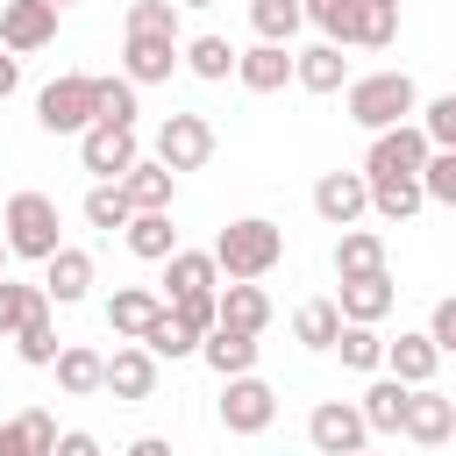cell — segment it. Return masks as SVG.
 Returning <instances> with one entry per match:
<instances>
[{"label": "cell", "mask_w": 456, "mask_h": 456, "mask_svg": "<svg viewBox=\"0 0 456 456\" xmlns=\"http://www.w3.org/2000/svg\"><path fill=\"white\" fill-rule=\"evenodd\" d=\"M142 150H135V128H107V121H93L86 135H78V164L93 171V178H114L121 185V171L135 164Z\"/></svg>", "instance_id": "8fae6325"}, {"label": "cell", "mask_w": 456, "mask_h": 456, "mask_svg": "<svg viewBox=\"0 0 456 456\" xmlns=\"http://www.w3.org/2000/svg\"><path fill=\"white\" fill-rule=\"evenodd\" d=\"M406 392H413V385L378 378V385L363 392V406H356V413H363V428H370V435H399V420H406Z\"/></svg>", "instance_id": "4316f807"}, {"label": "cell", "mask_w": 456, "mask_h": 456, "mask_svg": "<svg viewBox=\"0 0 456 456\" xmlns=\"http://www.w3.org/2000/svg\"><path fill=\"white\" fill-rule=\"evenodd\" d=\"M86 292H93V256H86V249L43 256V299H50V306H78Z\"/></svg>", "instance_id": "9a60e30c"}, {"label": "cell", "mask_w": 456, "mask_h": 456, "mask_svg": "<svg viewBox=\"0 0 456 456\" xmlns=\"http://www.w3.org/2000/svg\"><path fill=\"white\" fill-rule=\"evenodd\" d=\"M0 271H7V235H0Z\"/></svg>", "instance_id": "816d5d0a"}, {"label": "cell", "mask_w": 456, "mask_h": 456, "mask_svg": "<svg viewBox=\"0 0 456 456\" xmlns=\"http://www.w3.org/2000/svg\"><path fill=\"white\" fill-rule=\"evenodd\" d=\"M392 36H399V7H385V0H363V7H356V36H349V43H363V50H385Z\"/></svg>", "instance_id": "f35d334b"}, {"label": "cell", "mask_w": 456, "mask_h": 456, "mask_svg": "<svg viewBox=\"0 0 456 456\" xmlns=\"http://www.w3.org/2000/svg\"><path fill=\"white\" fill-rule=\"evenodd\" d=\"M292 78H299L306 93H342V86H349V57H342V43H314V50H299V57H292Z\"/></svg>", "instance_id": "44dd1931"}, {"label": "cell", "mask_w": 456, "mask_h": 456, "mask_svg": "<svg viewBox=\"0 0 456 456\" xmlns=\"http://www.w3.org/2000/svg\"><path fill=\"white\" fill-rule=\"evenodd\" d=\"M363 185H370V207H378L385 221H413V214L428 207L420 178H363Z\"/></svg>", "instance_id": "83f0119b"}, {"label": "cell", "mask_w": 456, "mask_h": 456, "mask_svg": "<svg viewBox=\"0 0 456 456\" xmlns=\"http://www.w3.org/2000/svg\"><path fill=\"white\" fill-rule=\"evenodd\" d=\"M164 306H171V314H178L192 335H207V328H214V292H192V299H164Z\"/></svg>", "instance_id": "f6af8a7d"}, {"label": "cell", "mask_w": 456, "mask_h": 456, "mask_svg": "<svg viewBox=\"0 0 456 456\" xmlns=\"http://www.w3.org/2000/svg\"><path fill=\"white\" fill-rule=\"evenodd\" d=\"M392 299H399V292H392V278H385V271H363V278H342V299H335V306H342V321L378 328V321L392 314Z\"/></svg>", "instance_id": "2e32d148"}, {"label": "cell", "mask_w": 456, "mask_h": 456, "mask_svg": "<svg viewBox=\"0 0 456 456\" xmlns=\"http://www.w3.org/2000/svg\"><path fill=\"white\" fill-rule=\"evenodd\" d=\"M278 256H285V228L264 221V214H242V221H228V228L214 235V264H221L228 278H264Z\"/></svg>", "instance_id": "6da1fadb"}, {"label": "cell", "mask_w": 456, "mask_h": 456, "mask_svg": "<svg viewBox=\"0 0 456 456\" xmlns=\"http://www.w3.org/2000/svg\"><path fill=\"white\" fill-rule=\"evenodd\" d=\"M435 363H442L435 335H399V342H385V370H392L399 385H428V378H435Z\"/></svg>", "instance_id": "d4e9b609"}, {"label": "cell", "mask_w": 456, "mask_h": 456, "mask_svg": "<svg viewBox=\"0 0 456 456\" xmlns=\"http://www.w3.org/2000/svg\"><path fill=\"white\" fill-rule=\"evenodd\" d=\"M50 36H57V7H50V0H0V50L28 57V50H43Z\"/></svg>", "instance_id": "30bf717a"}, {"label": "cell", "mask_w": 456, "mask_h": 456, "mask_svg": "<svg viewBox=\"0 0 456 456\" xmlns=\"http://www.w3.org/2000/svg\"><path fill=\"white\" fill-rule=\"evenodd\" d=\"M36 121H43L50 135H86V128L100 121V78H86V71L50 78V86L36 93Z\"/></svg>", "instance_id": "3957f363"}, {"label": "cell", "mask_w": 456, "mask_h": 456, "mask_svg": "<svg viewBox=\"0 0 456 456\" xmlns=\"http://www.w3.org/2000/svg\"><path fill=\"white\" fill-rule=\"evenodd\" d=\"M14 78H21V57H14V50H0V100L14 93Z\"/></svg>", "instance_id": "681fc988"}, {"label": "cell", "mask_w": 456, "mask_h": 456, "mask_svg": "<svg viewBox=\"0 0 456 456\" xmlns=\"http://www.w3.org/2000/svg\"><path fill=\"white\" fill-rule=\"evenodd\" d=\"M335 356H342L349 370H378V363H385V335H378V328H363V321H342Z\"/></svg>", "instance_id": "d6a6232c"}, {"label": "cell", "mask_w": 456, "mask_h": 456, "mask_svg": "<svg viewBox=\"0 0 456 456\" xmlns=\"http://www.w3.org/2000/svg\"><path fill=\"white\" fill-rule=\"evenodd\" d=\"M121 235H128V249H135L142 264H164V256L178 249V228H171V207H164V214H128V228H121Z\"/></svg>", "instance_id": "484cf974"}, {"label": "cell", "mask_w": 456, "mask_h": 456, "mask_svg": "<svg viewBox=\"0 0 456 456\" xmlns=\"http://www.w3.org/2000/svg\"><path fill=\"white\" fill-rule=\"evenodd\" d=\"M100 121L107 128H135V86L128 78H100Z\"/></svg>", "instance_id": "b9f144b4"}, {"label": "cell", "mask_w": 456, "mask_h": 456, "mask_svg": "<svg viewBox=\"0 0 456 456\" xmlns=\"http://www.w3.org/2000/svg\"><path fill=\"white\" fill-rule=\"evenodd\" d=\"M100 392H114V399H150V392H157V356H150L142 342L114 349V356H107V385H100Z\"/></svg>", "instance_id": "e0dca14e"}, {"label": "cell", "mask_w": 456, "mask_h": 456, "mask_svg": "<svg viewBox=\"0 0 456 456\" xmlns=\"http://www.w3.org/2000/svg\"><path fill=\"white\" fill-rule=\"evenodd\" d=\"M428 335H435V349H442V356H456V299H442V306H435Z\"/></svg>", "instance_id": "bcb514c9"}, {"label": "cell", "mask_w": 456, "mask_h": 456, "mask_svg": "<svg viewBox=\"0 0 456 456\" xmlns=\"http://www.w3.org/2000/svg\"><path fill=\"white\" fill-rule=\"evenodd\" d=\"M363 271H385V242L370 228H342L335 242V278H363Z\"/></svg>", "instance_id": "f1b7e54d"}, {"label": "cell", "mask_w": 456, "mask_h": 456, "mask_svg": "<svg viewBox=\"0 0 456 456\" xmlns=\"http://www.w3.org/2000/svg\"><path fill=\"white\" fill-rule=\"evenodd\" d=\"M50 7H71V0H50Z\"/></svg>", "instance_id": "db71d44e"}, {"label": "cell", "mask_w": 456, "mask_h": 456, "mask_svg": "<svg viewBox=\"0 0 456 456\" xmlns=\"http://www.w3.org/2000/svg\"><path fill=\"white\" fill-rule=\"evenodd\" d=\"M221 385H228V392H221V428H228V435H264V428L278 420V392H271L264 378L242 370V378H221Z\"/></svg>", "instance_id": "8992f818"}, {"label": "cell", "mask_w": 456, "mask_h": 456, "mask_svg": "<svg viewBox=\"0 0 456 456\" xmlns=\"http://www.w3.org/2000/svg\"><path fill=\"white\" fill-rule=\"evenodd\" d=\"M50 456H100V442L86 435V428H71V435H57V449Z\"/></svg>", "instance_id": "7dc6e473"}, {"label": "cell", "mask_w": 456, "mask_h": 456, "mask_svg": "<svg viewBox=\"0 0 456 456\" xmlns=\"http://www.w3.org/2000/svg\"><path fill=\"white\" fill-rule=\"evenodd\" d=\"M428 150H435V142L420 135V121L378 128V135H370V157H363V178H420Z\"/></svg>", "instance_id": "5b68a950"}, {"label": "cell", "mask_w": 456, "mask_h": 456, "mask_svg": "<svg viewBox=\"0 0 456 456\" xmlns=\"http://www.w3.org/2000/svg\"><path fill=\"white\" fill-rule=\"evenodd\" d=\"M214 285H221L214 249H171V256H164V292H171V299H192V292H214Z\"/></svg>", "instance_id": "d6986e66"}, {"label": "cell", "mask_w": 456, "mask_h": 456, "mask_svg": "<svg viewBox=\"0 0 456 456\" xmlns=\"http://www.w3.org/2000/svg\"><path fill=\"white\" fill-rule=\"evenodd\" d=\"M50 449H57V420H50L43 406L0 420V456H50Z\"/></svg>", "instance_id": "603a6c76"}, {"label": "cell", "mask_w": 456, "mask_h": 456, "mask_svg": "<svg viewBox=\"0 0 456 456\" xmlns=\"http://www.w3.org/2000/svg\"><path fill=\"white\" fill-rule=\"evenodd\" d=\"M363 413L349 406V399H321L314 413H306V442L321 449V456H349V449H363Z\"/></svg>", "instance_id": "9c48e42d"}, {"label": "cell", "mask_w": 456, "mask_h": 456, "mask_svg": "<svg viewBox=\"0 0 456 456\" xmlns=\"http://www.w3.org/2000/svg\"><path fill=\"white\" fill-rule=\"evenodd\" d=\"M200 356H207V370L242 378V370H256V335H242V328H207V335H200Z\"/></svg>", "instance_id": "7402d4cb"}, {"label": "cell", "mask_w": 456, "mask_h": 456, "mask_svg": "<svg viewBox=\"0 0 456 456\" xmlns=\"http://www.w3.org/2000/svg\"><path fill=\"white\" fill-rule=\"evenodd\" d=\"M214 157V128H207V114H164V128H157V164H171V171H200Z\"/></svg>", "instance_id": "ba28073f"}, {"label": "cell", "mask_w": 456, "mask_h": 456, "mask_svg": "<svg viewBox=\"0 0 456 456\" xmlns=\"http://www.w3.org/2000/svg\"><path fill=\"white\" fill-rule=\"evenodd\" d=\"M171 178H178L171 164L135 157V164L121 171V192H128V207H135V214H164V207H171Z\"/></svg>", "instance_id": "ac0fdd59"}, {"label": "cell", "mask_w": 456, "mask_h": 456, "mask_svg": "<svg viewBox=\"0 0 456 456\" xmlns=\"http://www.w3.org/2000/svg\"><path fill=\"white\" fill-rule=\"evenodd\" d=\"M399 435L420 442V449L449 442V435H456V399H442L435 385H413V392H406V420H399Z\"/></svg>", "instance_id": "7c38bea8"}, {"label": "cell", "mask_w": 456, "mask_h": 456, "mask_svg": "<svg viewBox=\"0 0 456 456\" xmlns=\"http://www.w3.org/2000/svg\"><path fill=\"white\" fill-rule=\"evenodd\" d=\"M214 328H242V335H264L271 328V299L256 278H228V292H214Z\"/></svg>", "instance_id": "5bb4252c"}, {"label": "cell", "mask_w": 456, "mask_h": 456, "mask_svg": "<svg viewBox=\"0 0 456 456\" xmlns=\"http://www.w3.org/2000/svg\"><path fill=\"white\" fill-rule=\"evenodd\" d=\"M128 456H171V442H164V435H135V442H128Z\"/></svg>", "instance_id": "c3c4849f"}, {"label": "cell", "mask_w": 456, "mask_h": 456, "mask_svg": "<svg viewBox=\"0 0 456 456\" xmlns=\"http://www.w3.org/2000/svg\"><path fill=\"white\" fill-rule=\"evenodd\" d=\"M128 28H150V36H178V0H135V7H128Z\"/></svg>", "instance_id": "ee69618b"}, {"label": "cell", "mask_w": 456, "mask_h": 456, "mask_svg": "<svg viewBox=\"0 0 456 456\" xmlns=\"http://www.w3.org/2000/svg\"><path fill=\"white\" fill-rule=\"evenodd\" d=\"M157 314H164V299H157L150 285H121V292L107 299V328H114V335H128V342H142V328H150Z\"/></svg>", "instance_id": "cb8c5ba5"}, {"label": "cell", "mask_w": 456, "mask_h": 456, "mask_svg": "<svg viewBox=\"0 0 456 456\" xmlns=\"http://www.w3.org/2000/svg\"><path fill=\"white\" fill-rule=\"evenodd\" d=\"M178 36H150V28H128V43H121V78L128 86H164L171 71H178Z\"/></svg>", "instance_id": "52a82bcc"}, {"label": "cell", "mask_w": 456, "mask_h": 456, "mask_svg": "<svg viewBox=\"0 0 456 456\" xmlns=\"http://www.w3.org/2000/svg\"><path fill=\"white\" fill-rule=\"evenodd\" d=\"M0 228H7V256L43 264V256H57V249H64V242H57V200H50V192H14Z\"/></svg>", "instance_id": "277c9868"}, {"label": "cell", "mask_w": 456, "mask_h": 456, "mask_svg": "<svg viewBox=\"0 0 456 456\" xmlns=\"http://www.w3.org/2000/svg\"><path fill=\"white\" fill-rule=\"evenodd\" d=\"M385 7H399V0H385Z\"/></svg>", "instance_id": "11a10c76"}, {"label": "cell", "mask_w": 456, "mask_h": 456, "mask_svg": "<svg viewBox=\"0 0 456 456\" xmlns=\"http://www.w3.org/2000/svg\"><path fill=\"white\" fill-rule=\"evenodd\" d=\"M14 349H21V363H57V328H50V306H43V314H28V321L14 328Z\"/></svg>", "instance_id": "ab89813d"}, {"label": "cell", "mask_w": 456, "mask_h": 456, "mask_svg": "<svg viewBox=\"0 0 456 456\" xmlns=\"http://www.w3.org/2000/svg\"><path fill=\"white\" fill-rule=\"evenodd\" d=\"M57 385H64L71 399L100 392V385H107V356H100V349H57Z\"/></svg>", "instance_id": "f546056e"}, {"label": "cell", "mask_w": 456, "mask_h": 456, "mask_svg": "<svg viewBox=\"0 0 456 456\" xmlns=\"http://www.w3.org/2000/svg\"><path fill=\"white\" fill-rule=\"evenodd\" d=\"M420 192L442 200V207H456V150H428V164H420Z\"/></svg>", "instance_id": "60d3db41"}, {"label": "cell", "mask_w": 456, "mask_h": 456, "mask_svg": "<svg viewBox=\"0 0 456 456\" xmlns=\"http://www.w3.org/2000/svg\"><path fill=\"white\" fill-rule=\"evenodd\" d=\"M420 107V93H413V78L406 71H370V78H349V121L356 128H399L406 114Z\"/></svg>", "instance_id": "7a4b0ae2"}, {"label": "cell", "mask_w": 456, "mask_h": 456, "mask_svg": "<svg viewBox=\"0 0 456 456\" xmlns=\"http://www.w3.org/2000/svg\"><path fill=\"white\" fill-rule=\"evenodd\" d=\"M349 456H370V449H349Z\"/></svg>", "instance_id": "f5cc1de1"}, {"label": "cell", "mask_w": 456, "mask_h": 456, "mask_svg": "<svg viewBox=\"0 0 456 456\" xmlns=\"http://www.w3.org/2000/svg\"><path fill=\"white\" fill-rule=\"evenodd\" d=\"M128 214H135V207H128V192H121L114 178H100V185L86 192V221H93V228L114 235V228H128Z\"/></svg>", "instance_id": "8d00e7d4"}, {"label": "cell", "mask_w": 456, "mask_h": 456, "mask_svg": "<svg viewBox=\"0 0 456 456\" xmlns=\"http://www.w3.org/2000/svg\"><path fill=\"white\" fill-rule=\"evenodd\" d=\"M420 135H428L435 150H456V93L428 100V114H420Z\"/></svg>", "instance_id": "7bdbcfd3"}, {"label": "cell", "mask_w": 456, "mask_h": 456, "mask_svg": "<svg viewBox=\"0 0 456 456\" xmlns=\"http://www.w3.org/2000/svg\"><path fill=\"white\" fill-rule=\"evenodd\" d=\"M363 207H370L363 171H328V178L314 185V214H321L328 228H356V221H363Z\"/></svg>", "instance_id": "4fadbf2b"}, {"label": "cell", "mask_w": 456, "mask_h": 456, "mask_svg": "<svg viewBox=\"0 0 456 456\" xmlns=\"http://www.w3.org/2000/svg\"><path fill=\"white\" fill-rule=\"evenodd\" d=\"M235 78H242L249 93H278V86L292 78V50H285V43H256V50H235Z\"/></svg>", "instance_id": "ffe728a7"}, {"label": "cell", "mask_w": 456, "mask_h": 456, "mask_svg": "<svg viewBox=\"0 0 456 456\" xmlns=\"http://www.w3.org/2000/svg\"><path fill=\"white\" fill-rule=\"evenodd\" d=\"M178 7H214V0H178Z\"/></svg>", "instance_id": "f907efd6"}, {"label": "cell", "mask_w": 456, "mask_h": 456, "mask_svg": "<svg viewBox=\"0 0 456 456\" xmlns=\"http://www.w3.org/2000/svg\"><path fill=\"white\" fill-rule=\"evenodd\" d=\"M178 64H185L192 78H228V71H235V50H228V36H192V43L178 50Z\"/></svg>", "instance_id": "1f68e13d"}, {"label": "cell", "mask_w": 456, "mask_h": 456, "mask_svg": "<svg viewBox=\"0 0 456 456\" xmlns=\"http://www.w3.org/2000/svg\"><path fill=\"white\" fill-rule=\"evenodd\" d=\"M142 349H150V356H192V349H200V335H192V328H185V321L164 306V314L142 328Z\"/></svg>", "instance_id": "e575fe53"}, {"label": "cell", "mask_w": 456, "mask_h": 456, "mask_svg": "<svg viewBox=\"0 0 456 456\" xmlns=\"http://www.w3.org/2000/svg\"><path fill=\"white\" fill-rule=\"evenodd\" d=\"M292 335H299L306 349H335V335H342V306H335V299H306V306L292 314Z\"/></svg>", "instance_id": "4dcf8cb0"}, {"label": "cell", "mask_w": 456, "mask_h": 456, "mask_svg": "<svg viewBox=\"0 0 456 456\" xmlns=\"http://www.w3.org/2000/svg\"><path fill=\"white\" fill-rule=\"evenodd\" d=\"M306 21V7L299 0H249V28L264 36V43H292V28Z\"/></svg>", "instance_id": "836d02e7"}, {"label": "cell", "mask_w": 456, "mask_h": 456, "mask_svg": "<svg viewBox=\"0 0 456 456\" xmlns=\"http://www.w3.org/2000/svg\"><path fill=\"white\" fill-rule=\"evenodd\" d=\"M50 299H43V285H21V278H7L0 271V335H14L28 314H43Z\"/></svg>", "instance_id": "d590c367"}, {"label": "cell", "mask_w": 456, "mask_h": 456, "mask_svg": "<svg viewBox=\"0 0 456 456\" xmlns=\"http://www.w3.org/2000/svg\"><path fill=\"white\" fill-rule=\"evenodd\" d=\"M299 7H306V21H314L328 43H349V36H356V7H363V0H299Z\"/></svg>", "instance_id": "74e56055"}]
</instances>
